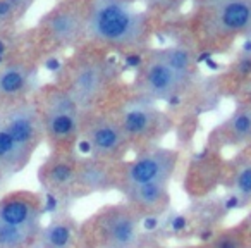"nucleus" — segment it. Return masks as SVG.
I'll use <instances>...</instances> for the list:
<instances>
[{"label": "nucleus", "instance_id": "f257e3e1", "mask_svg": "<svg viewBox=\"0 0 251 248\" xmlns=\"http://www.w3.org/2000/svg\"><path fill=\"white\" fill-rule=\"evenodd\" d=\"M86 38L114 50H134L147 43L148 18L126 0H88Z\"/></svg>", "mask_w": 251, "mask_h": 248}, {"label": "nucleus", "instance_id": "f03ea898", "mask_svg": "<svg viewBox=\"0 0 251 248\" xmlns=\"http://www.w3.org/2000/svg\"><path fill=\"white\" fill-rule=\"evenodd\" d=\"M191 76L193 64L188 50H155L138 71L136 95L155 104L172 100L186 90Z\"/></svg>", "mask_w": 251, "mask_h": 248}, {"label": "nucleus", "instance_id": "7ed1b4c3", "mask_svg": "<svg viewBox=\"0 0 251 248\" xmlns=\"http://www.w3.org/2000/svg\"><path fill=\"white\" fill-rule=\"evenodd\" d=\"M43 198L29 190L0 196V248H35L43 229Z\"/></svg>", "mask_w": 251, "mask_h": 248}, {"label": "nucleus", "instance_id": "20e7f679", "mask_svg": "<svg viewBox=\"0 0 251 248\" xmlns=\"http://www.w3.org/2000/svg\"><path fill=\"white\" fill-rule=\"evenodd\" d=\"M35 104L43 122L45 140L53 147V152L73 154V147L81 138L83 109L64 86L43 88Z\"/></svg>", "mask_w": 251, "mask_h": 248}, {"label": "nucleus", "instance_id": "39448f33", "mask_svg": "<svg viewBox=\"0 0 251 248\" xmlns=\"http://www.w3.org/2000/svg\"><path fill=\"white\" fill-rule=\"evenodd\" d=\"M141 219L129 203L107 205L91 219L95 248H140L145 234Z\"/></svg>", "mask_w": 251, "mask_h": 248}, {"label": "nucleus", "instance_id": "423d86ee", "mask_svg": "<svg viewBox=\"0 0 251 248\" xmlns=\"http://www.w3.org/2000/svg\"><path fill=\"white\" fill-rule=\"evenodd\" d=\"M179 152L174 148L148 145L136 152L131 161L119 165L117 188L121 192L134 188V186L148 185V183L171 181L177 169Z\"/></svg>", "mask_w": 251, "mask_h": 248}, {"label": "nucleus", "instance_id": "0eeeda50", "mask_svg": "<svg viewBox=\"0 0 251 248\" xmlns=\"http://www.w3.org/2000/svg\"><path fill=\"white\" fill-rule=\"evenodd\" d=\"M115 117L129 140L131 147L138 148L155 145L158 138L167 133L171 124L167 114L155 102L141 98L138 95L124 102Z\"/></svg>", "mask_w": 251, "mask_h": 248}, {"label": "nucleus", "instance_id": "6e6552de", "mask_svg": "<svg viewBox=\"0 0 251 248\" xmlns=\"http://www.w3.org/2000/svg\"><path fill=\"white\" fill-rule=\"evenodd\" d=\"M112 80V71L108 62L100 55L86 54L73 60L67 67L66 90L77 102L84 112L100 102L108 90Z\"/></svg>", "mask_w": 251, "mask_h": 248}, {"label": "nucleus", "instance_id": "1a4fd4ad", "mask_svg": "<svg viewBox=\"0 0 251 248\" xmlns=\"http://www.w3.org/2000/svg\"><path fill=\"white\" fill-rule=\"evenodd\" d=\"M88 148V157L117 164L126 157L131 143L122 131L117 117L112 114H88L84 112L81 138Z\"/></svg>", "mask_w": 251, "mask_h": 248}, {"label": "nucleus", "instance_id": "9d476101", "mask_svg": "<svg viewBox=\"0 0 251 248\" xmlns=\"http://www.w3.org/2000/svg\"><path fill=\"white\" fill-rule=\"evenodd\" d=\"M201 31L212 40L251 36V0H224L201 7Z\"/></svg>", "mask_w": 251, "mask_h": 248}, {"label": "nucleus", "instance_id": "9b49d317", "mask_svg": "<svg viewBox=\"0 0 251 248\" xmlns=\"http://www.w3.org/2000/svg\"><path fill=\"white\" fill-rule=\"evenodd\" d=\"M0 117H2V122L11 133V137L16 140V143L31 159L45 138L43 122L35 102L23 100L18 104L2 107Z\"/></svg>", "mask_w": 251, "mask_h": 248}, {"label": "nucleus", "instance_id": "f8f14e48", "mask_svg": "<svg viewBox=\"0 0 251 248\" xmlns=\"http://www.w3.org/2000/svg\"><path fill=\"white\" fill-rule=\"evenodd\" d=\"M43 36L55 47H71L81 38H86V18L84 7L76 4L55 5L42 19Z\"/></svg>", "mask_w": 251, "mask_h": 248}, {"label": "nucleus", "instance_id": "ddd939ff", "mask_svg": "<svg viewBox=\"0 0 251 248\" xmlns=\"http://www.w3.org/2000/svg\"><path fill=\"white\" fill-rule=\"evenodd\" d=\"M36 81V69L26 60H7L0 64V109L28 100Z\"/></svg>", "mask_w": 251, "mask_h": 248}, {"label": "nucleus", "instance_id": "4468645a", "mask_svg": "<svg viewBox=\"0 0 251 248\" xmlns=\"http://www.w3.org/2000/svg\"><path fill=\"white\" fill-rule=\"evenodd\" d=\"M77 161L69 152H53L40 167V183L49 192H66L77 185Z\"/></svg>", "mask_w": 251, "mask_h": 248}, {"label": "nucleus", "instance_id": "2eb2a0df", "mask_svg": "<svg viewBox=\"0 0 251 248\" xmlns=\"http://www.w3.org/2000/svg\"><path fill=\"white\" fill-rule=\"evenodd\" d=\"M122 193H124L126 203H129L143 217L160 216L171 203V181L148 183V185L124 190Z\"/></svg>", "mask_w": 251, "mask_h": 248}, {"label": "nucleus", "instance_id": "dca6fc26", "mask_svg": "<svg viewBox=\"0 0 251 248\" xmlns=\"http://www.w3.org/2000/svg\"><path fill=\"white\" fill-rule=\"evenodd\" d=\"M212 140L219 147H243L251 143V104H241L215 128Z\"/></svg>", "mask_w": 251, "mask_h": 248}, {"label": "nucleus", "instance_id": "f3484780", "mask_svg": "<svg viewBox=\"0 0 251 248\" xmlns=\"http://www.w3.org/2000/svg\"><path fill=\"white\" fill-rule=\"evenodd\" d=\"M112 165L115 164L95 157L81 159L77 164V185L90 192L117 188V171Z\"/></svg>", "mask_w": 251, "mask_h": 248}, {"label": "nucleus", "instance_id": "a211bd4d", "mask_svg": "<svg viewBox=\"0 0 251 248\" xmlns=\"http://www.w3.org/2000/svg\"><path fill=\"white\" fill-rule=\"evenodd\" d=\"M77 227L73 217L59 216L43 226L36 247L40 248H74Z\"/></svg>", "mask_w": 251, "mask_h": 248}, {"label": "nucleus", "instance_id": "6ab92c4d", "mask_svg": "<svg viewBox=\"0 0 251 248\" xmlns=\"http://www.w3.org/2000/svg\"><path fill=\"white\" fill-rule=\"evenodd\" d=\"M31 159L21 150L16 140L11 137L0 117V172L2 176H14L21 172Z\"/></svg>", "mask_w": 251, "mask_h": 248}, {"label": "nucleus", "instance_id": "aec40b11", "mask_svg": "<svg viewBox=\"0 0 251 248\" xmlns=\"http://www.w3.org/2000/svg\"><path fill=\"white\" fill-rule=\"evenodd\" d=\"M230 192L236 200L251 203V161H241L234 165L230 176Z\"/></svg>", "mask_w": 251, "mask_h": 248}, {"label": "nucleus", "instance_id": "412c9836", "mask_svg": "<svg viewBox=\"0 0 251 248\" xmlns=\"http://www.w3.org/2000/svg\"><path fill=\"white\" fill-rule=\"evenodd\" d=\"M248 240H250L248 231L241 224V226L229 227V229L213 236L212 241L205 248H246Z\"/></svg>", "mask_w": 251, "mask_h": 248}, {"label": "nucleus", "instance_id": "4be33fe9", "mask_svg": "<svg viewBox=\"0 0 251 248\" xmlns=\"http://www.w3.org/2000/svg\"><path fill=\"white\" fill-rule=\"evenodd\" d=\"M33 2L35 0H0V29L19 21Z\"/></svg>", "mask_w": 251, "mask_h": 248}, {"label": "nucleus", "instance_id": "5701e85b", "mask_svg": "<svg viewBox=\"0 0 251 248\" xmlns=\"http://www.w3.org/2000/svg\"><path fill=\"white\" fill-rule=\"evenodd\" d=\"M147 5L158 12H172L184 5L186 0H145Z\"/></svg>", "mask_w": 251, "mask_h": 248}, {"label": "nucleus", "instance_id": "b1692460", "mask_svg": "<svg viewBox=\"0 0 251 248\" xmlns=\"http://www.w3.org/2000/svg\"><path fill=\"white\" fill-rule=\"evenodd\" d=\"M219 2H224V0H198V4L201 5V7H210V5H215V4H219Z\"/></svg>", "mask_w": 251, "mask_h": 248}, {"label": "nucleus", "instance_id": "393cba45", "mask_svg": "<svg viewBox=\"0 0 251 248\" xmlns=\"http://www.w3.org/2000/svg\"><path fill=\"white\" fill-rule=\"evenodd\" d=\"M246 231H248V236L251 238V216L248 217V222H246Z\"/></svg>", "mask_w": 251, "mask_h": 248}, {"label": "nucleus", "instance_id": "a878e982", "mask_svg": "<svg viewBox=\"0 0 251 248\" xmlns=\"http://www.w3.org/2000/svg\"><path fill=\"white\" fill-rule=\"evenodd\" d=\"M126 2H131V4H133V2H136V0H126Z\"/></svg>", "mask_w": 251, "mask_h": 248}, {"label": "nucleus", "instance_id": "bb28decb", "mask_svg": "<svg viewBox=\"0 0 251 248\" xmlns=\"http://www.w3.org/2000/svg\"><path fill=\"white\" fill-rule=\"evenodd\" d=\"M2 178H4V176H2V172H0V179H2Z\"/></svg>", "mask_w": 251, "mask_h": 248}, {"label": "nucleus", "instance_id": "cd10ccee", "mask_svg": "<svg viewBox=\"0 0 251 248\" xmlns=\"http://www.w3.org/2000/svg\"><path fill=\"white\" fill-rule=\"evenodd\" d=\"M174 248H181V247H174ZM188 248H189V247H188Z\"/></svg>", "mask_w": 251, "mask_h": 248}]
</instances>
